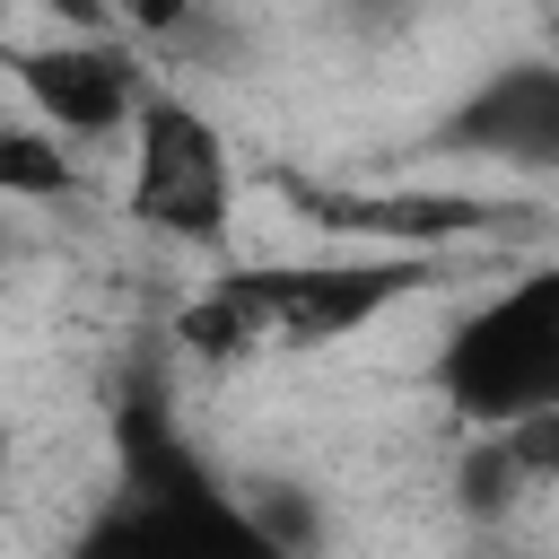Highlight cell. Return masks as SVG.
<instances>
[{
  "label": "cell",
  "mask_w": 559,
  "mask_h": 559,
  "mask_svg": "<svg viewBox=\"0 0 559 559\" xmlns=\"http://www.w3.org/2000/svg\"><path fill=\"white\" fill-rule=\"evenodd\" d=\"M70 559H314V550L271 533V515L236 498L175 428L157 376H140L114 402V489L79 524Z\"/></svg>",
  "instance_id": "obj_1"
},
{
  "label": "cell",
  "mask_w": 559,
  "mask_h": 559,
  "mask_svg": "<svg viewBox=\"0 0 559 559\" xmlns=\"http://www.w3.org/2000/svg\"><path fill=\"white\" fill-rule=\"evenodd\" d=\"M437 280V253H393V245H358V253H323V262H227L183 314L175 341L192 358H253V349H314V341H349L367 332L384 306L419 297Z\"/></svg>",
  "instance_id": "obj_2"
},
{
  "label": "cell",
  "mask_w": 559,
  "mask_h": 559,
  "mask_svg": "<svg viewBox=\"0 0 559 559\" xmlns=\"http://www.w3.org/2000/svg\"><path fill=\"white\" fill-rule=\"evenodd\" d=\"M428 384L463 428H507L524 411H559V262H533L498 297H480L445 332Z\"/></svg>",
  "instance_id": "obj_3"
},
{
  "label": "cell",
  "mask_w": 559,
  "mask_h": 559,
  "mask_svg": "<svg viewBox=\"0 0 559 559\" xmlns=\"http://www.w3.org/2000/svg\"><path fill=\"white\" fill-rule=\"evenodd\" d=\"M288 210L341 245H393V253H445V245H533L550 218L533 201L498 192H358V183H306L280 175Z\"/></svg>",
  "instance_id": "obj_4"
},
{
  "label": "cell",
  "mask_w": 559,
  "mask_h": 559,
  "mask_svg": "<svg viewBox=\"0 0 559 559\" xmlns=\"http://www.w3.org/2000/svg\"><path fill=\"white\" fill-rule=\"evenodd\" d=\"M131 218L175 245H218L236 218V157L218 140V122L166 87L131 122Z\"/></svg>",
  "instance_id": "obj_5"
},
{
  "label": "cell",
  "mask_w": 559,
  "mask_h": 559,
  "mask_svg": "<svg viewBox=\"0 0 559 559\" xmlns=\"http://www.w3.org/2000/svg\"><path fill=\"white\" fill-rule=\"evenodd\" d=\"M428 148L480 157V166H507V175H559V52L498 61L480 87H463L445 105Z\"/></svg>",
  "instance_id": "obj_6"
},
{
  "label": "cell",
  "mask_w": 559,
  "mask_h": 559,
  "mask_svg": "<svg viewBox=\"0 0 559 559\" xmlns=\"http://www.w3.org/2000/svg\"><path fill=\"white\" fill-rule=\"evenodd\" d=\"M17 87H26L35 122L61 131V140H114V131H131L140 105L157 96L148 70H140V52L114 44V35H70V44L17 52Z\"/></svg>",
  "instance_id": "obj_7"
},
{
  "label": "cell",
  "mask_w": 559,
  "mask_h": 559,
  "mask_svg": "<svg viewBox=\"0 0 559 559\" xmlns=\"http://www.w3.org/2000/svg\"><path fill=\"white\" fill-rule=\"evenodd\" d=\"M533 498V480H524V463L507 454V437L498 428H472V445H463V463H454V507L463 515H515Z\"/></svg>",
  "instance_id": "obj_8"
},
{
  "label": "cell",
  "mask_w": 559,
  "mask_h": 559,
  "mask_svg": "<svg viewBox=\"0 0 559 559\" xmlns=\"http://www.w3.org/2000/svg\"><path fill=\"white\" fill-rule=\"evenodd\" d=\"M70 140L61 131H44V122H17V131H0V192H17V201H70Z\"/></svg>",
  "instance_id": "obj_9"
},
{
  "label": "cell",
  "mask_w": 559,
  "mask_h": 559,
  "mask_svg": "<svg viewBox=\"0 0 559 559\" xmlns=\"http://www.w3.org/2000/svg\"><path fill=\"white\" fill-rule=\"evenodd\" d=\"M131 17H140V35H175L192 17V0H131Z\"/></svg>",
  "instance_id": "obj_10"
},
{
  "label": "cell",
  "mask_w": 559,
  "mask_h": 559,
  "mask_svg": "<svg viewBox=\"0 0 559 559\" xmlns=\"http://www.w3.org/2000/svg\"><path fill=\"white\" fill-rule=\"evenodd\" d=\"M542 35H550V52H559V0H550V9H542Z\"/></svg>",
  "instance_id": "obj_11"
},
{
  "label": "cell",
  "mask_w": 559,
  "mask_h": 559,
  "mask_svg": "<svg viewBox=\"0 0 559 559\" xmlns=\"http://www.w3.org/2000/svg\"><path fill=\"white\" fill-rule=\"evenodd\" d=\"M358 9H384V0H358Z\"/></svg>",
  "instance_id": "obj_12"
}]
</instances>
